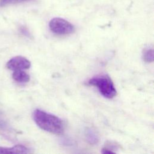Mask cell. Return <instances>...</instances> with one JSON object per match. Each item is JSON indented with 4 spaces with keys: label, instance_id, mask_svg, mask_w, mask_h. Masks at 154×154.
I'll return each instance as SVG.
<instances>
[{
    "label": "cell",
    "instance_id": "obj_7",
    "mask_svg": "<svg viewBox=\"0 0 154 154\" xmlns=\"http://www.w3.org/2000/svg\"><path fill=\"white\" fill-rule=\"evenodd\" d=\"M153 49H146L144 51L143 53V59L146 63H150L153 61Z\"/></svg>",
    "mask_w": 154,
    "mask_h": 154
},
{
    "label": "cell",
    "instance_id": "obj_8",
    "mask_svg": "<svg viewBox=\"0 0 154 154\" xmlns=\"http://www.w3.org/2000/svg\"><path fill=\"white\" fill-rule=\"evenodd\" d=\"M28 1H31V0H0V5L5 6L10 4L20 3V2H26Z\"/></svg>",
    "mask_w": 154,
    "mask_h": 154
},
{
    "label": "cell",
    "instance_id": "obj_5",
    "mask_svg": "<svg viewBox=\"0 0 154 154\" xmlns=\"http://www.w3.org/2000/svg\"><path fill=\"white\" fill-rule=\"evenodd\" d=\"M29 149L23 145H16L11 147H0V154L7 153H28Z\"/></svg>",
    "mask_w": 154,
    "mask_h": 154
},
{
    "label": "cell",
    "instance_id": "obj_6",
    "mask_svg": "<svg viewBox=\"0 0 154 154\" xmlns=\"http://www.w3.org/2000/svg\"><path fill=\"white\" fill-rule=\"evenodd\" d=\"M13 78L18 82H27L29 81V75L23 70H14L13 73Z\"/></svg>",
    "mask_w": 154,
    "mask_h": 154
},
{
    "label": "cell",
    "instance_id": "obj_4",
    "mask_svg": "<svg viewBox=\"0 0 154 154\" xmlns=\"http://www.w3.org/2000/svg\"><path fill=\"white\" fill-rule=\"evenodd\" d=\"M31 66L30 61L22 56H16L7 63V67L11 70L28 69Z\"/></svg>",
    "mask_w": 154,
    "mask_h": 154
},
{
    "label": "cell",
    "instance_id": "obj_9",
    "mask_svg": "<svg viewBox=\"0 0 154 154\" xmlns=\"http://www.w3.org/2000/svg\"><path fill=\"white\" fill-rule=\"evenodd\" d=\"M102 153H114L115 152L107 147H104L102 150Z\"/></svg>",
    "mask_w": 154,
    "mask_h": 154
},
{
    "label": "cell",
    "instance_id": "obj_2",
    "mask_svg": "<svg viewBox=\"0 0 154 154\" xmlns=\"http://www.w3.org/2000/svg\"><path fill=\"white\" fill-rule=\"evenodd\" d=\"M88 84L97 87L100 93L106 98L111 99L116 95L117 91L114 84L108 75H100L91 78Z\"/></svg>",
    "mask_w": 154,
    "mask_h": 154
},
{
    "label": "cell",
    "instance_id": "obj_1",
    "mask_svg": "<svg viewBox=\"0 0 154 154\" xmlns=\"http://www.w3.org/2000/svg\"><path fill=\"white\" fill-rule=\"evenodd\" d=\"M33 119L39 128L47 132L60 134L64 131V125L61 120L54 115L35 109L33 112Z\"/></svg>",
    "mask_w": 154,
    "mask_h": 154
},
{
    "label": "cell",
    "instance_id": "obj_3",
    "mask_svg": "<svg viewBox=\"0 0 154 154\" xmlns=\"http://www.w3.org/2000/svg\"><path fill=\"white\" fill-rule=\"evenodd\" d=\"M49 26L53 32L60 35L69 34L75 31V27L71 23L60 17L52 19L49 22Z\"/></svg>",
    "mask_w": 154,
    "mask_h": 154
}]
</instances>
